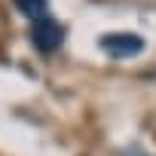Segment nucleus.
<instances>
[{
  "mask_svg": "<svg viewBox=\"0 0 156 156\" xmlns=\"http://www.w3.org/2000/svg\"><path fill=\"white\" fill-rule=\"evenodd\" d=\"M64 37H67V28L61 22H55L52 16H46L40 22H31V31H28V40L40 55H52L55 49H61Z\"/></svg>",
  "mask_w": 156,
  "mask_h": 156,
  "instance_id": "nucleus-1",
  "label": "nucleus"
},
{
  "mask_svg": "<svg viewBox=\"0 0 156 156\" xmlns=\"http://www.w3.org/2000/svg\"><path fill=\"white\" fill-rule=\"evenodd\" d=\"M98 49L107 52L110 58L122 61V58H132V55L144 52V37L135 34V31H110V34L98 37Z\"/></svg>",
  "mask_w": 156,
  "mask_h": 156,
  "instance_id": "nucleus-2",
  "label": "nucleus"
},
{
  "mask_svg": "<svg viewBox=\"0 0 156 156\" xmlns=\"http://www.w3.org/2000/svg\"><path fill=\"white\" fill-rule=\"evenodd\" d=\"M12 3L28 22H40L49 16V0H12Z\"/></svg>",
  "mask_w": 156,
  "mask_h": 156,
  "instance_id": "nucleus-3",
  "label": "nucleus"
},
{
  "mask_svg": "<svg viewBox=\"0 0 156 156\" xmlns=\"http://www.w3.org/2000/svg\"><path fill=\"white\" fill-rule=\"evenodd\" d=\"M135 156H141V153H135Z\"/></svg>",
  "mask_w": 156,
  "mask_h": 156,
  "instance_id": "nucleus-4",
  "label": "nucleus"
}]
</instances>
